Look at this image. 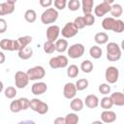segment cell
Masks as SVG:
<instances>
[{"instance_id": "2", "label": "cell", "mask_w": 124, "mask_h": 124, "mask_svg": "<svg viewBox=\"0 0 124 124\" xmlns=\"http://www.w3.org/2000/svg\"><path fill=\"white\" fill-rule=\"evenodd\" d=\"M121 58V48L113 42H110L107 46V59L110 62L118 61Z\"/></svg>"}, {"instance_id": "48", "label": "cell", "mask_w": 124, "mask_h": 124, "mask_svg": "<svg viewBox=\"0 0 124 124\" xmlns=\"http://www.w3.org/2000/svg\"><path fill=\"white\" fill-rule=\"evenodd\" d=\"M3 89H4V84H3V82L0 80V93L3 91Z\"/></svg>"}, {"instance_id": "5", "label": "cell", "mask_w": 124, "mask_h": 124, "mask_svg": "<svg viewBox=\"0 0 124 124\" xmlns=\"http://www.w3.org/2000/svg\"><path fill=\"white\" fill-rule=\"evenodd\" d=\"M85 51V47L82 44H74L72 45L70 47L67 48V53H68V56L70 58H73V59H77V58H79L83 55Z\"/></svg>"}, {"instance_id": "39", "label": "cell", "mask_w": 124, "mask_h": 124, "mask_svg": "<svg viewBox=\"0 0 124 124\" xmlns=\"http://www.w3.org/2000/svg\"><path fill=\"white\" fill-rule=\"evenodd\" d=\"M98 90L101 94L103 95H107L110 92V86L108 85V83H101L98 87Z\"/></svg>"}, {"instance_id": "16", "label": "cell", "mask_w": 124, "mask_h": 124, "mask_svg": "<svg viewBox=\"0 0 124 124\" xmlns=\"http://www.w3.org/2000/svg\"><path fill=\"white\" fill-rule=\"evenodd\" d=\"M101 119L104 123H112L116 120V114L112 110L105 109L101 113Z\"/></svg>"}, {"instance_id": "24", "label": "cell", "mask_w": 124, "mask_h": 124, "mask_svg": "<svg viewBox=\"0 0 124 124\" xmlns=\"http://www.w3.org/2000/svg\"><path fill=\"white\" fill-rule=\"evenodd\" d=\"M110 15L112 16V17H116V18H119L122 14H123V8L120 4H113L111 5L110 7V11H109Z\"/></svg>"}, {"instance_id": "23", "label": "cell", "mask_w": 124, "mask_h": 124, "mask_svg": "<svg viewBox=\"0 0 124 124\" xmlns=\"http://www.w3.org/2000/svg\"><path fill=\"white\" fill-rule=\"evenodd\" d=\"M54 45H55V50L58 51V52H60V53H63L68 48V42L65 39L56 40L55 43H54Z\"/></svg>"}, {"instance_id": "7", "label": "cell", "mask_w": 124, "mask_h": 124, "mask_svg": "<svg viewBox=\"0 0 124 124\" xmlns=\"http://www.w3.org/2000/svg\"><path fill=\"white\" fill-rule=\"evenodd\" d=\"M68 58L65 55H57L51 57L49 59V66L51 69H59V68H66L68 66Z\"/></svg>"}, {"instance_id": "44", "label": "cell", "mask_w": 124, "mask_h": 124, "mask_svg": "<svg viewBox=\"0 0 124 124\" xmlns=\"http://www.w3.org/2000/svg\"><path fill=\"white\" fill-rule=\"evenodd\" d=\"M53 3V0H40V5L44 8H48Z\"/></svg>"}, {"instance_id": "42", "label": "cell", "mask_w": 124, "mask_h": 124, "mask_svg": "<svg viewBox=\"0 0 124 124\" xmlns=\"http://www.w3.org/2000/svg\"><path fill=\"white\" fill-rule=\"evenodd\" d=\"M68 0H54V7L56 10H64L67 6Z\"/></svg>"}, {"instance_id": "20", "label": "cell", "mask_w": 124, "mask_h": 124, "mask_svg": "<svg viewBox=\"0 0 124 124\" xmlns=\"http://www.w3.org/2000/svg\"><path fill=\"white\" fill-rule=\"evenodd\" d=\"M15 11V5L10 4L8 2L0 3V16H6L14 13Z\"/></svg>"}, {"instance_id": "40", "label": "cell", "mask_w": 124, "mask_h": 124, "mask_svg": "<svg viewBox=\"0 0 124 124\" xmlns=\"http://www.w3.org/2000/svg\"><path fill=\"white\" fill-rule=\"evenodd\" d=\"M74 24L76 25V27L79 30V29H82L85 27V23H84V19H83V16H78L75 18L74 20Z\"/></svg>"}, {"instance_id": "38", "label": "cell", "mask_w": 124, "mask_h": 124, "mask_svg": "<svg viewBox=\"0 0 124 124\" xmlns=\"http://www.w3.org/2000/svg\"><path fill=\"white\" fill-rule=\"evenodd\" d=\"M10 110H11L12 112H15V113H17V112L21 111V107H20V105H19L18 99L13 101V102L10 104Z\"/></svg>"}, {"instance_id": "22", "label": "cell", "mask_w": 124, "mask_h": 124, "mask_svg": "<svg viewBox=\"0 0 124 124\" xmlns=\"http://www.w3.org/2000/svg\"><path fill=\"white\" fill-rule=\"evenodd\" d=\"M18 57L22 60H27L32 57L33 55V49L30 46H25L18 50Z\"/></svg>"}, {"instance_id": "46", "label": "cell", "mask_w": 124, "mask_h": 124, "mask_svg": "<svg viewBox=\"0 0 124 124\" xmlns=\"http://www.w3.org/2000/svg\"><path fill=\"white\" fill-rule=\"evenodd\" d=\"M5 60H6L5 54H4L2 51H0V64H3V63L5 62Z\"/></svg>"}, {"instance_id": "4", "label": "cell", "mask_w": 124, "mask_h": 124, "mask_svg": "<svg viewBox=\"0 0 124 124\" xmlns=\"http://www.w3.org/2000/svg\"><path fill=\"white\" fill-rule=\"evenodd\" d=\"M29 108L32 110L38 112L39 114H46L48 111V105L38 98H34L30 100Z\"/></svg>"}, {"instance_id": "43", "label": "cell", "mask_w": 124, "mask_h": 124, "mask_svg": "<svg viewBox=\"0 0 124 124\" xmlns=\"http://www.w3.org/2000/svg\"><path fill=\"white\" fill-rule=\"evenodd\" d=\"M7 21L4 19V18H0V34L4 33L6 30H7Z\"/></svg>"}, {"instance_id": "49", "label": "cell", "mask_w": 124, "mask_h": 124, "mask_svg": "<svg viewBox=\"0 0 124 124\" xmlns=\"http://www.w3.org/2000/svg\"><path fill=\"white\" fill-rule=\"evenodd\" d=\"M104 2H106V3H108V4H112L113 2H114V0H104Z\"/></svg>"}, {"instance_id": "37", "label": "cell", "mask_w": 124, "mask_h": 124, "mask_svg": "<svg viewBox=\"0 0 124 124\" xmlns=\"http://www.w3.org/2000/svg\"><path fill=\"white\" fill-rule=\"evenodd\" d=\"M83 19H84L85 26H91L95 22V16H93L91 13L90 14H85L83 16Z\"/></svg>"}, {"instance_id": "14", "label": "cell", "mask_w": 124, "mask_h": 124, "mask_svg": "<svg viewBox=\"0 0 124 124\" xmlns=\"http://www.w3.org/2000/svg\"><path fill=\"white\" fill-rule=\"evenodd\" d=\"M31 42H32V37L31 36H28V35L17 38L16 40H15V47H16V50L18 51L19 49L27 46Z\"/></svg>"}, {"instance_id": "1", "label": "cell", "mask_w": 124, "mask_h": 124, "mask_svg": "<svg viewBox=\"0 0 124 124\" xmlns=\"http://www.w3.org/2000/svg\"><path fill=\"white\" fill-rule=\"evenodd\" d=\"M102 27L105 30H111L115 33H122L124 31V21L115 19L112 16L105 17L102 21Z\"/></svg>"}, {"instance_id": "15", "label": "cell", "mask_w": 124, "mask_h": 124, "mask_svg": "<svg viewBox=\"0 0 124 124\" xmlns=\"http://www.w3.org/2000/svg\"><path fill=\"white\" fill-rule=\"evenodd\" d=\"M46 90H47V85H46V83H45L43 81L35 82L31 87V91L34 95H42Z\"/></svg>"}, {"instance_id": "3", "label": "cell", "mask_w": 124, "mask_h": 124, "mask_svg": "<svg viewBox=\"0 0 124 124\" xmlns=\"http://www.w3.org/2000/svg\"><path fill=\"white\" fill-rule=\"evenodd\" d=\"M58 11L54 8H47L42 15H41V21L44 24H50L54 23L58 18Z\"/></svg>"}, {"instance_id": "35", "label": "cell", "mask_w": 124, "mask_h": 124, "mask_svg": "<svg viewBox=\"0 0 124 124\" xmlns=\"http://www.w3.org/2000/svg\"><path fill=\"white\" fill-rule=\"evenodd\" d=\"M4 94H5V97L8 98V99H13L16 97V95L17 94L16 92V89L14 87V86H8L5 91H4Z\"/></svg>"}, {"instance_id": "41", "label": "cell", "mask_w": 124, "mask_h": 124, "mask_svg": "<svg viewBox=\"0 0 124 124\" xmlns=\"http://www.w3.org/2000/svg\"><path fill=\"white\" fill-rule=\"evenodd\" d=\"M18 102L21 107V110H26L27 108H29V102H30L29 99H27L25 97H21L18 99Z\"/></svg>"}, {"instance_id": "21", "label": "cell", "mask_w": 124, "mask_h": 124, "mask_svg": "<svg viewBox=\"0 0 124 124\" xmlns=\"http://www.w3.org/2000/svg\"><path fill=\"white\" fill-rule=\"evenodd\" d=\"M71 103H70V107L74 111H80L83 108L84 103L80 98H76L74 97L73 99H71Z\"/></svg>"}, {"instance_id": "30", "label": "cell", "mask_w": 124, "mask_h": 124, "mask_svg": "<svg viewBox=\"0 0 124 124\" xmlns=\"http://www.w3.org/2000/svg\"><path fill=\"white\" fill-rule=\"evenodd\" d=\"M79 74V69L77 65H70L67 69V76L71 78H77Z\"/></svg>"}, {"instance_id": "19", "label": "cell", "mask_w": 124, "mask_h": 124, "mask_svg": "<svg viewBox=\"0 0 124 124\" xmlns=\"http://www.w3.org/2000/svg\"><path fill=\"white\" fill-rule=\"evenodd\" d=\"M0 47L3 50H8V51L16 50L15 40H11V39H3V40H1L0 41Z\"/></svg>"}, {"instance_id": "9", "label": "cell", "mask_w": 124, "mask_h": 124, "mask_svg": "<svg viewBox=\"0 0 124 124\" xmlns=\"http://www.w3.org/2000/svg\"><path fill=\"white\" fill-rule=\"evenodd\" d=\"M105 78L108 84H112L115 83L118 80L119 78V71L116 67L114 66H109L107 68L106 72H105Z\"/></svg>"}, {"instance_id": "26", "label": "cell", "mask_w": 124, "mask_h": 124, "mask_svg": "<svg viewBox=\"0 0 124 124\" xmlns=\"http://www.w3.org/2000/svg\"><path fill=\"white\" fill-rule=\"evenodd\" d=\"M80 6L82 8L83 14H90L93 11V6H94V1L93 0H81Z\"/></svg>"}, {"instance_id": "10", "label": "cell", "mask_w": 124, "mask_h": 124, "mask_svg": "<svg viewBox=\"0 0 124 124\" xmlns=\"http://www.w3.org/2000/svg\"><path fill=\"white\" fill-rule=\"evenodd\" d=\"M62 36L64 38H73L75 37L78 33V29L76 27V25L74 24V22H67L64 27L62 28V30H60Z\"/></svg>"}, {"instance_id": "28", "label": "cell", "mask_w": 124, "mask_h": 124, "mask_svg": "<svg viewBox=\"0 0 124 124\" xmlns=\"http://www.w3.org/2000/svg\"><path fill=\"white\" fill-rule=\"evenodd\" d=\"M24 18H25V20H26L27 22H29V23L35 22L36 19H37V14H36V12H35L34 10L29 9V10H27V11L25 12V14H24Z\"/></svg>"}, {"instance_id": "11", "label": "cell", "mask_w": 124, "mask_h": 124, "mask_svg": "<svg viewBox=\"0 0 124 124\" xmlns=\"http://www.w3.org/2000/svg\"><path fill=\"white\" fill-rule=\"evenodd\" d=\"M110 7L111 5L106 2H102L101 4H98L95 8H94V14L96 16H104L105 15H107L108 13H109L110 11Z\"/></svg>"}, {"instance_id": "29", "label": "cell", "mask_w": 124, "mask_h": 124, "mask_svg": "<svg viewBox=\"0 0 124 124\" xmlns=\"http://www.w3.org/2000/svg\"><path fill=\"white\" fill-rule=\"evenodd\" d=\"M80 70L85 73V74H89L93 71V63L90 60H84L81 62L80 64Z\"/></svg>"}, {"instance_id": "33", "label": "cell", "mask_w": 124, "mask_h": 124, "mask_svg": "<svg viewBox=\"0 0 124 124\" xmlns=\"http://www.w3.org/2000/svg\"><path fill=\"white\" fill-rule=\"evenodd\" d=\"M44 51L47 54H51L55 51V45L53 42H50V41H46L45 44H44Z\"/></svg>"}, {"instance_id": "13", "label": "cell", "mask_w": 124, "mask_h": 124, "mask_svg": "<svg viewBox=\"0 0 124 124\" xmlns=\"http://www.w3.org/2000/svg\"><path fill=\"white\" fill-rule=\"evenodd\" d=\"M60 34V28L58 25H50L46 29V40L50 42H55Z\"/></svg>"}, {"instance_id": "36", "label": "cell", "mask_w": 124, "mask_h": 124, "mask_svg": "<svg viewBox=\"0 0 124 124\" xmlns=\"http://www.w3.org/2000/svg\"><path fill=\"white\" fill-rule=\"evenodd\" d=\"M67 7L70 11L76 12L79 9L80 7V2L78 0H69V2H67Z\"/></svg>"}, {"instance_id": "17", "label": "cell", "mask_w": 124, "mask_h": 124, "mask_svg": "<svg viewBox=\"0 0 124 124\" xmlns=\"http://www.w3.org/2000/svg\"><path fill=\"white\" fill-rule=\"evenodd\" d=\"M84 104L87 108H95L98 107L99 105V99L96 95H93V94H90L88 96L85 97V100H84Z\"/></svg>"}, {"instance_id": "45", "label": "cell", "mask_w": 124, "mask_h": 124, "mask_svg": "<svg viewBox=\"0 0 124 124\" xmlns=\"http://www.w3.org/2000/svg\"><path fill=\"white\" fill-rule=\"evenodd\" d=\"M54 123L55 124H65V118H63V117H57L56 119H54Z\"/></svg>"}, {"instance_id": "32", "label": "cell", "mask_w": 124, "mask_h": 124, "mask_svg": "<svg viewBox=\"0 0 124 124\" xmlns=\"http://www.w3.org/2000/svg\"><path fill=\"white\" fill-rule=\"evenodd\" d=\"M88 84H89V82H88V80L86 78H79L75 83L76 88H77L78 91H82V90L86 89L88 87Z\"/></svg>"}, {"instance_id": "8", "label": "cell", "mask_w": 124, "mask_h": 124, "mask_svg": "<svg viewBox=\"0 0 124 124\" xmlns=\"http://www.w3.org/2000/svg\"><path fill=\"white\" fill-rule=\"evenodd\" d=\"M28 82H29V78H28L26 73H24L22 71H17L15 74V84H16V87H17L19 89L25 88L28 85Z\"/></svg>"}, {"instance_id": "25", "label": "cell", "mask_w": 124, "mask_h": 124, "mask_svg": "<svg viewBox=\"0 0 124 124\" xmlns=\"http://www.w3.org/2000/svg\"><path fill=\"white\" fill-rule=\"evenodd\" d=\"M94 41L98 45H105L108 41V36L106 32H98L94 36Z\"/></svg>"}, {"instance_id": "6", "label": "cell", "mask_w": 124, "mask_h": 124, "mask_svg": "<svg viewBox=\"0 0 124 124\" xmlns=\"http://www.w3.org/2000/svg\"><path fill=\"white\" fill-rule=\"evenodd\" d=\"M26 74L29 78V80H38V79H42L43 78H45L46 70L42 66H35L33 68H30L26 72Z\"/></svg>"}, {"instance_id": "34", "label": "cell", "mask_w": 124, "mask_h": 124, "mask_svg": "<svg viewBox=\"0 0 124 124\" xmlns=\"http://www.w3.org/2000/svg\"><path fill=\"white\" fill-rule=\"evenodd\" d=\"M113 106L112 104V101L110 99V97H104L102 100H101V108H104V109H109L111 108Z\"/></svg>"}, {"instance_id": "12", "label": "cell", "mask_w": 124, "mask_h": 124, "mask_svg": "<svg viewBox=\"0 0 124 124\" xmlns=\"http://www.w3.org/2000/svg\"><path fill=\"white\" fill-rule=\"evenodd\" d=\"M77 88H76V85L75 83L73 82H67L65 85H64V88H63V95L66 99H73L74 97H76V94H77Z\"/></svg>"}, {"instance_id": "18", "label": "cell", "mask_w": 124, "mask_h": 124, "mask_svg": "<svg viewBox=\"0 0 124 124\" xmlns=\"http://www.w3.org/2000/svg\"><path fill=\"white\" fill-rule=\"evenodd\" d=\"M110 99L112 101V104L117 107L124 106V94L122 92H114L110 95Z\"/></svg>"}, {"instance_id": "47", "label": "cell", "mask_w": 124, "mask_h": 124, "mask_svg": "<svg viewBox=\"0 0 124 124\" xmlns=\"http://www.w3.org/2000/svg\"><path fill=\"white\" fill-rule=\"evenodd\" d=\"M17 0H6V2H8V3H10V4H16V2Z\"/></svg>"}, {"instance_id": "31", "label": "cell", "mask_w": 124, "mask_h": 124, "mask_svg": "<svg viewBox=\"0 0 124 124\" xmlns=\"http://www.w3.org/2000/svg\"><path fill=\"white\" fill-rule=\"evenodd\" d=\"M64 118H65V124H77L79 120L78 114H76L75 112L68 113Z\"/></svg>"}, {"instance_id": "27", "label": "cell", "mask_w": 124, "mask_h": 124, "mask_svg": "<svg viewBox=\"0 0 124 124\" xmlns=\"http://www.w3.org/2000/svg\"><path fill=\"white\" fill-rule=\"evenodd\" d=\"M89 54H90V56H91L92 58H94V59H99V58L102 57L103 50H102V48H101L100 46H91L90 49H89Z\"/></svg>"}]
</instances>
